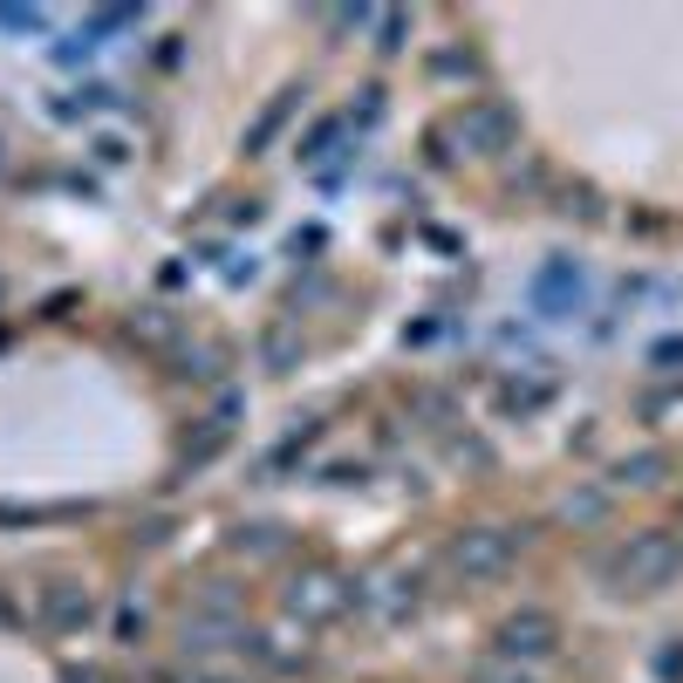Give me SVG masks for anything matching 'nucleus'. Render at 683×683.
Here are the masks:
<instances>
[{"label": "nucleus", "instance_id": "obj_5", "mask_svg": "<svg viewBox=\"0 0 683 683\" xmlns=\"http://www.w3.org/2000/svg\"><path fill=\"white\" fill-rule=\"evenodd\" d=\"M506 131H513V116H506L499 103H472V110L458 116V137H465L472 151H499V144H506Z\"/></svg>", "mask_w": 683, "mask_h": 683}, {"label": "nucleus", "instance_id": "obj_7", "mask_svg": "<svg viewBox=\"0 0 683 683\" xmlns=\"http://www.w3.org/2000/svg\"><path fill=\"white\" fill-rule=\"evenodd\" d=\"M131 335H144V342H165V335H172V314H165V308H144V314L131 321Z\"/></svg>", "mask_w": 683, "mask_h": 683}, {"label": "nucleus", "instance_id": "obj_9", "mask_svg": "<svg viewBox=\"0 0 683 683\" xmlns=\"http://www.w3.org/2000/svg\"><path fill=\"white\" fill-rule=\"evenodd\" d=\"M650 472H663V458H635V465H622L629 486H650Z\"/></svg>", "mask_w": 683, "mask_h": 683}, {"label": "nucleus", "instance_id": "obj_6", "mask_svg": "<svg viewBox=\"0 0 683 683\" xmlns=\"http://www.w3.org/2000/svg\"><path fill=\"white\" fill-rule=\"evenodd\" d=\"M42 615H49L55 629H62V622H90V594H83V588H49Z\"/></svg>", "mask_w": 683, "mask_h": 683}, {"label": "nucleus", "instance_id": "obj_1", "mask_svg": "<svg viewBox=\"0 0 683 683\" xmlns=\"http://www.w3.org/2000/svg\"><path fill=\"white\" fill-rule=\"evenodd\" d=\"M683 575V540L676 534H635L615 560H609V588L615 594H656Z\"/></svg>", "mask_w": 683, "mask_h": 683}, {"label": "nucleus", "instance_id": "obj_3", "mask_svg": "<svg viewBox=\"0 0 683 683\" xmlns=\"http://www.w3.org/2000/svg\"><path fill=\"white\" fill-rule=\"evenodd\" d=\"M553 642H560V622L547 609H527V615L499 622V656H547Z\"/></svg>", "mask_w": 683, "mask_h": 683}, {"label": "nucleus", "instance_id": "obj_2", "mask_svg": "<svg viewBox=\"0 0 683 683\" xmlns=\"http://www.w3.org/2000/svg\"><path fill=\"white\" fill-rule=\"evenodd\" d=\"M519 547H527V534L519 527H472V534H458L452 540V575L458 581H499L513 560H519Z\"/></svg>", "mask_w": 683, "mask_h": 683}, {"label": "nucleus", "instance_id": "obj_8", "mask_svg": "<svg viewBox=\"0 0 683 683\" xmlns=\"http://www.w3.org/2000/svg\"><path fill=\"white\" fill-rule=\"evenodd\" d=\"M0 21H8V28H49L42 8H0Z\"/></svg>", "mask_w": 683, "mask_h": 683}, {"label": "nucleus", "instance_id": "obj_4", "mask_svg": "<svg viewBox=\"0 0 683 683\" xmlns=\"http://www.w3.org/2000/svg\"><path fill=\"white\" fill-rule=\"evenodd\" d=\"M288 609H294L301 622H329L335 609H349V594H342L335 581H321V575H308V581H294V588H288Z\"/></svg>", "mask_w": 683, "mask_h": 683}]
</instances>
